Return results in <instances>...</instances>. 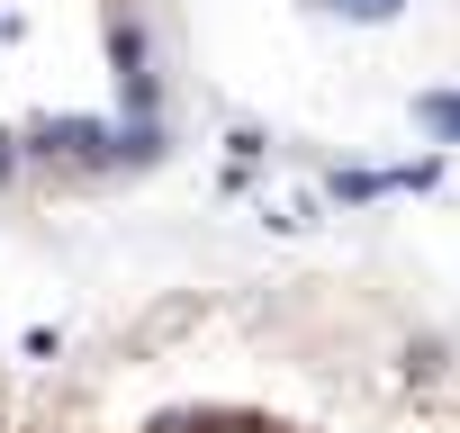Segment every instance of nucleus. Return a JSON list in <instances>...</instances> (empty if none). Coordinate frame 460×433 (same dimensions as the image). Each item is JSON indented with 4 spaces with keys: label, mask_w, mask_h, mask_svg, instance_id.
Returning a JSON list of instances; mask_svg holds the SVG:
<instances>
[{
    "label": "nucleus",
    "mask_w": 460,
    "mask_h": 433,
    "mask_svg": "<svg viewBox=\"0 0 460 433\" xmlns=\"http://www.w3.org/2000/svg\"><path fill=\"white\" fill-rule=\"evenodd\" d=\"M334 10H343V19H388L397 0H334Z\"/></svg>",
    "instance_id": "f03ea898"
},
{
    "label": "nucleus",
    "mask_w": 460,
    "mask_h": 433,
    "mask_svg": "<svg viewBox=\"0 0 460 433\" xmlns=\"http://www.w3.org/2000/svg\"><path fill=\"white\" fill-rule=\"evenodd\" d=\"M415 118H424V127H433V136H460V91H433V100H424V109H415Z\"/></svg>",
    "instance_id": "f257e3e1"
}]
</instances>
